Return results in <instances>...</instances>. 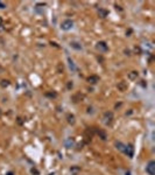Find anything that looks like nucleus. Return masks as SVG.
<instances>
[{"label":"nucleus","instance_id":"obj_5","mask_svg":"<svg viewBox=\"0 0 155 175\" xmlns=\"http://www.w3.org/2000/svg\"><path fill=\"white\" fill-rule=\"evenodd\" d=\"M124 152L126 153V154L128 155V156H129V158H132V156H133V147H132V145L125 146V149H124Z\"/></svg>","mask_w":155,"mask_h":175},{"label":"nucleus","instance_id":"obj_13","mask_svg":"<svg viewBox=\"0 0 155 175\" xmlns=\"http://www.w3.org/2000/svg\"><path fill=\"white\" fill-rule=\"evenodd\" d=\"M99 13L101 14V16H103V18H105V16H106V15H107V12H106V11H105V9H101V8H100V9H99Z\"/></svg>","mask_w":155,"mask_h":175},{"label":"nucleus","instance_id":"obj_11","mask_svg":"<svg viewBox=\"0 0 155 175\" xmlns=\"http://www.w3.org/2000/svg\"><path fill=\"white\" fill-rule=\"evenodd\" d=\"M115 146H117V148H118L119 151L124 152V149H125V145H123L121 142H115Z\"/></svg>","mask_w":155,"mask_h":175},{"label":"nucleus","instance_id":"obj_8","mask_svg":"<svg viewBox=\"0 0 155 175\" xmlns=\"http://www.w3.org/2000/svg\"><path fill=\"white\" fill-rule=\"evenodd\" d=\"M118 89H119L120 91H125L127 89V84L125 82H120V83L118 84Z\"/></svg>","mask_w":155,"mask_h":175},{"label":"nucleus","instance_id":"obj_2","mask_svg":"<svg viewBox=\"0 0 155 175\" xmlns=\"http://www.w3.org/2000/svg\"><path fill=\"white\" fill-rule=\"evenodd\" d=\"M146 172L149 175H155V161L150 160L146 166Z\"/></svg>","mask_w":155,"mask_h":175},{"label":"nucleus","instance_id":"obj_18","mask_svg":"<svg viewBox=\"0 0 155 175\" xmlns=\"http://www.w3.org/2000/svg\"><path fill=\"white\" fill-rule=\"evenodd\" d=\"M7 175H13V173H12V172H9V173H8Z\"/></svg>","mask_w":155,"mask_h":175},{"label":"nucleus","instance_id":"obj_17","mask_svg":"<svg viewBox=\"0 0 155 175\" xmlns=\"http://www.w3.org/2000/svg\"><path fill=\"white\" fill-rule=\"evenodd\" d=\"M2 25V19H1V16H0V26Z\"/></svg>","mask_w":155,"mask_h":175},{"label":"nucleus","instance_id":"obj_6","mask_svg":"<svg viewBox=\"0 0 155 175\" xmlns=\"http://www.w3.org/2000/svg\"><path fill=\"white\" fill-rule=\"evenodd\" d=\"M87 82H89V83H91V84H96L97 82H99V78L97 77V76L92 75V76H90V77L87 78Z\"/></svg>","mask_w":155,"mask_h":175},{"label":"nucleus","instance_id":"obj_4","mask_svg":"<svg viewBox=\"0 0 155 175\" xmlns=\"http://www.w3.org/2000/svg\"><path fill=\"white\" fill-rule=\"evenodd\" d=\"M97 49L99 52H106L107 50V46L105 42H98L97 43Z\"/></svg>","mask_w":155,"mask_h":175},{"label":"nucleus","instance_id":"obj_9","mask_svg":"<svg viewBox=\"0 0 155 175\" xmlns=\"http://www.w3.org/2000/svg\"><path fill=\"white\" fill-rule=\"evenodd\" d=\"M98 135H99V138L101 139V140H106V138H107V134H106V132L105 131H98Z\"/></svg>","mask_w":155,"mask_h":175},{"label":"nucleus","instance_id":"obj_12","mask_svg":"<svg viewBox=\"0 0 155 175\" xmlns=\"http://www.w3.org/2000/svg\"><path fill=\"white\" fill-rule=\"evenodd\" d=\"M68 121H69L70 124H75V117H73L72 114H69V116H68Z\"/></svg>","mask_w":155,"mask_h":175},{"label":"nucleus","instance_id":"obj_3","mask_svg":"<svg viewBox=\"0 0 155 175\" xmlns=\"http://www.w3.org/2000/svg\"><path fill=\"white\" fill-rule=\"evenodd\" d=\"M112 120H113V113L112 112H110V111L105 112V113H104V123H105L106 125H109V124H111V121Z\"/></svg>","mask_w":155,"mask_h":175},{"label":"nucleus","instance_id":"obj_7","mask_svg":"<svg viewBox=\"0 0 155 175\" xmlns=\"http://www.w3.org/2000/svg\"><path fill=\"white\" fill-rule=\"evenodd\" d=\"M137 77H138V71H131V72L128 74V78L132 80V81L137 80Z\"/></svg>","mask_w":155,"mask_h":175},{"label":"nucleus","instance_id":"obj_16","mask_svg":"<svg viewBox=\"0 0 155 175\" xmlns=\"http://www.w3.org/2000/svg\"><path fill=\"white\" fill-rule=\"evenodd\" d=\"M5 7H6V4L2 2V1H0V8H5Z\"/></svg>","mask_w":155,"mask_h":175},{"label":"nucleus","instance_id":"obj_14","mask_svg":"<svg viewBox=\"0 0 155 175\" xmlns=\"http://www.w3.org/2000/svg\"><path fill=\"white\" fill-rule=\"evenodd\" d=\"M9 85V82L8 81H1V86L2 88H6V86H8Z\"/></svg>","mask_w":155,"mask_h":175},{"label":"nucleus","instance_id":"obj_1","mask_svg":"<svg viewBox=\"0 0 155 175\" xmlns=\"http://www.w3.org/2000/svg\"><path fill=\"white\" fill-rule=\"evenodd\" d=\"M72 27H73V22H72V20H69V19L62 21V24H61V29H63V30H70Z\"/></svg>","mask_w":155,"mask_h":175},{"label":"nucleus","instance_id":"obj_15","mask_svg":"<svg viewBox=\"0 0 155 175\" xmlns=\"http://www.w3.org/2000/svg\"><path fill=\"white\" fill-rule=\"evenodd\" d=\"M69 66H70V69H72V71H75V70H76V68H75V64H73V62L71 61L70 58H69Z\"/></svg>","mask_w":155,"mask_h":175},{"label":"nucleus","instance_id":"obj_10","mask_svg":"<svg viewBox=\"0 0 155 175\" xmlns=\"http://www.w3.org/2000/svg\"><path fill=\"white\" fill-rule=\"evenodd\" d=\"M70 46L72 47V48H75V49H77V50H81L82 49V46L78 43V42H71Z\"/></svg>","mask_w":155,"mask_h":175}]
</instances>
